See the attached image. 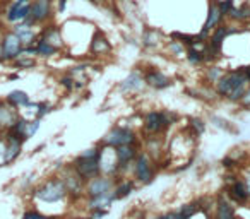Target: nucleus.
<instances>
[{"label": "nucleus", "mask_w": 250, "mask_h": 219, "mask_svg": "<svg viewBox=\"0 0 250 219\" xmlns=\"http://www.w3.org/2000/svg\"><path fill=\"white\" fill-rule=\"evenodd\" d=\"M136 175H137V178H139L141 181H144V183L151 181V178H153V170H151L146 156H139V159H137Z\"/></svg>", "instance_id": "15"}, {"label": "nucleus", "mask_w": 250, "mask_h": 219, "mask_svg": "<svg viewBox=\"0 0 250 219\" xmlns=\"http://www.w3.org/2000/svg\"><path fill=\"white\" fill-rule=\"evenodd\" d=\"M221 76H223V70L219 69V67H212V69L208 70V77L212 80V82H216Z\"/></svg>", "instance_id": "32"}, {"label": "nucleus", "mask_w": 250, "mask_h": 219, "mask_svg": "<svg viewBox=\"0 0 250 219\" xmlns=\"http://www.w3.org/2000/svg\"><path fill=\"white\" fill-rule=\"evenodd\" d=\"M36 108H38V113H36V115H38V119H42V117H45L46 113L50 112V106H48V104H46V103H40Z\"/></svg>", "instance_id": "33"}, {"label": "nucleus", "mask_w": 250, "mask_h": 219, "mask_svg": "<svg viewBox=\"0 0 250 219\" xmlns=\"http://www.w3.org/2000/svg\"><path fill=\"white\" fill-rule=\"evenodd\" d=\"M240 101H242L245 106H250V87H247L245 93H243V96L240 98Z\"/></svg>", "instance_id": "35"}, {"label": "nucleus", "mask_w": 250, "mask_h": 219, "mask_svg": "<svg viewBox=\"0 0 250 219\" xmlns=\"http://www.w3.org/2000/svg\"><path fill=\"white\" fill-rule=\"evenodd\" d=\"M0 45H2V55H4V60L18 59L22 46H24L12 29H9V31L4 33V36L0 38Z\"/></svg>", "instance_id": "5"}, {"label": "nucleus", "mask_w": 250, "mask_h": 219, "mask_svg": "<svg viewBox=\"0 0 250 219\" xmlns=\"http://www.w3.org/2000/svg\"><path fill=\"white\" fill-rule=\"evenodd\" d=\"M60 82H62L63 87H67V89H74V77H62L60 79Z\"/></svg>", "instance_id": "34"}, {"label": "nucleus", "mask_w": 250, "mask_h": 219, "mask_svg": "<svg viewBox=\"0 0 250 219\" xmlns=\"http://www.w3.org/2000/svg\"><path fill=\"white\" fill-rule=\"evenodd\" d=\"M7 103L9 104H12V106H28L29 104V96L24 93V91H19V89H16V91H11L9 93V96H7Z\"/></svg>", "instance_id": "17"}, {"label": "nucleus", "mask_w": 250, "mask_h": 219, "mask_svg": "<svg viewBox=\"0 0 250 219\" xmlns=\"http://www.w3.org/2000/svg\"><path fill=\"white\" fill-rule=\"evenodd\" d=\"M16 67H21V69H28V67H35V59L29 55H19L18 59H14Z\"/></svg>", "instance_id": "25"}, {"label": "nucleus", "mask_w": 250, "mask_h": 219, "mask_svg": "<svg viewBox=\"0 0 250 219\" xmlns=\"http://www.w3.org/2000/svg\"><path fill=\"white\" fill-rule=\"evenodd\" d=\"M158 36H160V31H156V29H147L143 38L144 46H154L158 43Z\"/></svg>", "instance_id": "24"}, {"label": "nucleus", "mask_w": 250, "mask_h": 219, "mask_svg": "<svg viewBox=\"0 0 250 219\" xmlns=\"http://www.w3.org/2000/svg\"><path fill=\"white\" fill-rule=\"evenodd\" d=\"M158 219H184L180 216V212H173V214H167V216H161V218Z\"/></svg>", "instance_id": "37"}, {"label": "nucleus", "mask_w": 250, "mask_h": 219, "mask_svg": "<svg viewBox=\"0 0 250 219\" xmlns=\"http://www.w3.org/2000/svg\"><path fill=\"white\" fill-rule=\"evenodd\" d=\"M115 151H117V158H118V163L120 164L129 163V161L136 156V151H134L132 146H118Z\"/></svg>", "instance_id": "20"}, {"label": "nucleus", "mask_w": 250, "mask_h": 219, "mask_svg": "<svg viewBox=\"0 0 250 219\" xmlns=\"http://www.w3.org/2000/svg\"><path fill=\"white\" fill-rule=\"evenodd\" d=\"M38 129H40V120H35V122H28V125H26V137H33Z\"/></svg>", "instance_id": "31"}, {"label": "nucleus", "mask_w": 250, "mask_h": 219, "mask_svg": "<svg viewBox=\"0 0 250 219\" xmlns=\"http://www.w3.org/2000/svg\"><path fill=\"white\" fill-rule=\"evenodd\" d=\"M249 87V79L245 70H231L226 72L216 80V91L221 96H226L231 101H238L243 96L245 89Z\"/></svg>", "instance_id": "1"}, {"label": "nucleus", "mask_w": 250, "mask_h": 219, "mask_svg": "<svg viewBox=\"0 0 250 219\" xmlns=\"http://www.w3.org/2000/svg\"><path fill=\"white\" fill-rule=\"evenodd\" d=\"M168 48H170V52L173 53V55H182V53L185 52V45L178 41V40H170Z\"/></svg>", "instance_id": "27"}, {"label": "nucleus", "mask_w": 250, "mask_h": 219, "mask_svg": "<svg viewBox=\"0 0 250 219\" xmlns=\"http://www.w3.org/2000/svg\"><path fill=\"white\" fill-rule=\"evenodd\" d=\"M31 0H4V21L7 24L24 22L29 16Z\"/></svg>", "instance_id": "3"}, {"label": "nucleus", "mask_w": 250, "mask_h": 219, "mask_svg": "<svg viewBox=\"0 0 250 219\" xmlns=\"http://www.w3.org/2000/svg\"><path fill=\"white\" fill-rule=\"evenodd\" d=\"M144 82L149 84L151 87H154V89H165V87L171 86V79L170 77H167L163 72H160V70H149V72L144 76Z\"/></svg>", "instance_id": "12"}, {"label": "nucleus", "mask_w": 250, "mask_h": 219, "mask_svg": "<svg viewBox=\"0 0 250 219\" xmlns=\"http://www.w3.org/2000/svg\"><path fill=\"white\" fill-rule=\"evenodd\" d=\"M229 195H231L236 202H245L247 197H249V192H247L245 183L235 181V183L231 185V188H229Z\"/></svg>", "instance_id": "19"}, {"label": "nucleus", "mask_w": 250, "mask_h": 219, "mask_svg": "<svg viewBox=\"0 0 250 219\" xmlns=\"http://www.w3.org/2000/svg\"><path fill=\"white\" fill-rule=\"evenodd\" d=\"M199 211V205H195V204H188V205H184V209L180 211V216L184 219H188L190 216H194L195 212Z\"/></svg>", "instance_id": "28"}, {"label": "nucleus", "mask_w": 250, "mask_h": 219, "mask_svg": "<svg viewBox=\"0 0 250 219\" xmlns=\"http://www.w3.org/2000/svg\"><path fill=\"white\" fill-rule=\"evenodd\" d=\"M110 188H111V181L108 178H96L89 185V195L91 197H96V195L108 194Z\"/></svg>", "instance_id": "16"}, {"label": "nucleus", "mask_w": 250, "mask_h": 219, "mask_svg": "<svg viewBox=\"0 0 250 219\" xmlns=\"http://www.w3.org/2000/svg\"><path fill=\"white\" fill-rule=\"evenodd\" d=\"M98 158H100V151H96V149L86 151L83 156L77 158L76 164H74L77 175H79L81 178L94 177V175L100 171V161H98Z\"/></svg>", "instance_id": "4"}, {"label": "nucleus", "mask_w": 250, "mask_h": 219, "mask_svg": "<svg viewBox=\"0 0 250 219\" xmlns=\"http://www.w3.org/2000/svg\"><path fill=\"white\" fill-rule=\"evenodd\" d=\"M36 26H31L28 22H19V24H14L12 26V31L16 33L21 43L24 46H29V45H35L36 38H38V33H36Z\"/></svg>", "instance_id": "9"}, {"label": "nucleus", "mask_w": 250, "mask_h": 219, "mask_svg": "<svg viewBox=\"0 0 250 219\" xmlns=\"http://www.w3.org/2000/svg\"><path fill=\"white\" fill-rule=\"evenodd\" d=\"M81 180H83V178H81L79 175H77V177H69V180L67 181H69V187H70V190H72V194L74 192L77 194V192L81 190V185H83V181Z\"/></svg>", "instance_id": "29"}, {"label": "nucleus", "mask_w": 250, "mask_h": 219, "mask_svg": "<svg viewBox=\"0 0 250 219\" xmlns=\"http://www.w3.org/2000/svg\"><path fill=\"white\" fill-rule=\"evenodd\" d=\"M91 207L93 209H101L104 205H108L111 200H113V194H103V195H96V197H91Z\"/></svg>", "instance_id": "22"}, {"label": "nucleus", "mask_w": 250, "mask_h": 219, "mask_svg": "<svg viewBox=\"0 0 250 219\" xmlns=\"http://www.w3.org/2000/svg\"><path fill=\"white\" fill-rule=\"evenodd\" d=\"M0 62H4V55H2V45H0Z\"/></svg>", "instance_id": "41"}, {"label": "nucleus", "mask_w": 250, "mask_h": 219, "mask_svg": "<svg viewBox=\"0 0 250 219\" xmlns=\"http://www.w3.org/2000/svg\"><path fill=\"white\" fill-rule=\"evenodd\" d=\"M18 119L19 115L16 112V106L9 104L7 101L0 103V129H11Z\"/></svg>", "instance_id": "10"}, {"label": "nucleus", "mask_w": 250, "mask_h": 219, "mask_svg": "<svg viewBox=\"0 0 250 219\" xmlns=\"http://www.w3.org/2000/svg\"><path fill=\"white\" fill-rule=\"evenodd\" d=\"M65 192H67V188H65V185H63V181L50 180L48 183H45L42 188H38L36 197L45 202H57V200H60V199H63Z\"/></svg>", "instance_id": "6"}, {"label": "nucleus", "mask_w": 250, "mask_h": 219, "mask_svg": "<svg viewBox=\"0 0 250 219\" xmlns=\"http://www.w3.org/2000/svg\"><path fill=\"white\" fill-rule=\"evenodd\" d=\"M218 219H235V212H233L231 205L226 200H223V197H219L218 204Z\"/></svg>", "instance_id": "21"}, {"label": "nucleus", "mask_w": 250, "mask_h": 219, "mask_svg": "<svg viewBox=\"0 0 250 219\" xmlns=\"http://www.w3.org/2000/svg\"><path fill=\"white\" fill-rule=\"evenodd\" d=\"M187 60L190 63H201L204 62V50H199L197 46H190L187 52Z\"/></svg>", "instance_id": "23"}, {"label": "nucleus", "mask_w": 250, "mask_h": 219, "mask_svg": "<svg viewBox=\"0 0 250 219\" xmlns=\"http://www.w3.org/2000/svg\"><path fill=\"white\" fill-rule=\"evenodd\" d=\"M170 125V120L165 113L161 112H151L146 115V122H144V129L151 134H158L161 132L163 129Z\"/></svg>", "instance_id": "8"}, {"label": "nucleus", "mask_w": 250, "mask_h": 219, "mask_svg": "<svg viewBox=\"0 0 250 219\" xmlns=\"http://www.w3.org/2000/svg\"><path fill=\"white\" fill-rule=\"evenodd\" d=\"M53 0H31L29 16L24 22L31 26H45L53 18Z\"/></svg>", "instance_id": "2"}, {"label": "nucleus", "mask_w": 250, "mask_h": 219, "mask_svg": "<svg viewBox=\"0 0 250 219\" xmlns=\"http://www.w3.org/2000/svg\"><path fill=\"white\" fill-rule=\"evenodd\" d=\"M110 50H111V45L106 40V36L101 31L94 33L93 40H91V52H93L94 55H104V53H108Z\"/></svg>", "instance_id": "13"}, {"label": "nucleus", "mask_w": 250, "mask_h": 219, "mask_svg": "<svg viewBox=\"0 0 250 219\" xmlns=\"http://www.w3.org/2000/svg\"><path fill=\"white\" fill-rule=\"evenodd\" d=\"M134 140H136V137H134L132 130L117 127V129H113L110 134H108L106 139H104V142L111 147H118V146H130Z\"/></svg>", "instance_id": "7"}, {"label": "nucleus", "mask_w": 250, "mask_h": 219, "mask_svg": "<svg viewBox=\"0 0 250 219\" xmlns=\"http://www.w3.org/2000/svg\"><path fill=\"white\" fill-rule=\"evenodd\" d=\"M130 190H132V183L130 181H125V183H122L120 187L117 188V190L113 192V199H122L125 197V195H129Z\"/></svg>", "instance_id": "26"}, {"label": "nucleus", "mask_w": 250, "mask_h": 219, "mask_svg": "<svg viewBox=\"0 0 250 219\" xmlns=\"http://www.w3.org/2000/svg\"><path fill=\"white\" fill-rule=\"evenodd\" d=\"M233 5H235V4H233V0H219V2H218L219 11H221V14L225 16V18H226V14H228L229 9H231Z\"/></svg>", "instance_id": "30"}, {"label": "nucleus", "mask_w": 250, "mask_h": 219, "mask_svg": "<svg viewBox=\"0 0 250 219\" xmlns=\"http://www.w3.org/2000/svg\"><path fill=\"white\" fill-rule=\"evenodd\" d=\"M143 86H144V79L137 72H132L120 84V91L122 93H132V91H139Z\"/></svg>", "instance_id": "14"}, {"label": "nucleus", "mask_w": 250, "mask_h": 219, "mask_svg": "<svg viewBox=\"0 0 250 219\" xmlns=\"http://www.w3.org/2000/svg\"><path fill=\"white\" fill-rule=\"evenodd\" d=\"M35 48H36V55H40V57H52V55H55L59 50L55 48V46H52L50 43H46L43 38H36V41H35Z\"/></svg>", "instance_id": "18"}, {"label": "nucleus", "mask_w": 250, "mask_h": 219, "mask_svg": "<svg viewBox=\"0 0 250 219\" xmlns=\"http://www.w3.org/2000/svg\"><path fill=\"white\" fill-rule=\"evenodd\" d=\"M192 123H194L195 129H199V134L204 132V125H202V122H201L199 119H194V120H192Z\"/></svg>", "instance_id": "38"}, {"label": "nucleus", "mask_w": 250, "mask_h": 219, "mask_svg": "<svg viewBox=\"0 0 250 219\" xmlns=\"http://www.w3.org/2000/svg\"><path fill=\"white\" fill-rule=\"evenodd\" d=\"M40 38H43L46 43H50L52 46H55L57 50H60V46L63 45L62 41V33H60V28L59 26H53V24H48V26H43L42 33H40Z\"/></svg>", "instance_id": "11"}, {"label": "nucleus", "mask_w": 250, "mask_h": 219, "mask_svg": "<svg viewBox=\"0 0 250 219\" xmlns=\"http://www.w3.org/2000/svg\"><path fill=\"white\" fill-rule=\"evenodd\" d=\"M245 70V76H247V79H249V82H250V67H247V69H243Z\"/></svg>", "instance_id": "40"}, {"label": "nucleus", "mask_w": 250, "mask_h": 219, "mask_svg": "<svg viewBox=\"0 0 250 219\" xmlns=\"http://www.w3.org/2000/svg\"><path fill=\"white\" fill-rule=\"evenodd\" d=\"M2 19H4V4L0 2V22H2Z\"/></svg>", "instance_id": "39"}, {"label": "nucleus", "mask_w": 250, "mask_h": 219, "mask_svg": "<svg viewBox=\"0 0 250 219\" xmlns=\"http://www.w3.org/2000/svg\"><path fill=\"white\" fill-rule=\"evenodd\" d=\"M24 219H50V218H45V216H40L36 212H26L24 214Z\"/></svg>", "instance_id": "36"}]
</instances>
